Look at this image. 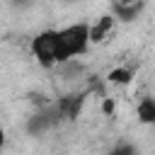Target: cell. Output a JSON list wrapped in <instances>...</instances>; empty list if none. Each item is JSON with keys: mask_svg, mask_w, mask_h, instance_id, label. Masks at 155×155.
Returning <instances> with one entry per match:
<instances>
[{"mask_svg": "<svg viewBox=\"0 0 155 155\" xmlns=\"http://www.w3.org/2000/svg\"><path fill=\"white\" fill-rule=\"evenodd\" d=\"M109 155H138V150H136V145H131V143H116V145L109 150Z\"/></svg>", "mask_w": 155, "mask_h": 155, "instance_id": "52a82bcc", "label": "cell"}, {"mask_svg": "<svg viewBox=\"0 0 155 155\" xmlns=\"http://www.w3.org/2000/svg\"><path fill=\"white\" fill-rule=\"evenodd\" d=\"M29 51H31V58H34L41 68L61 65V63H58V36H56V29H41V31L31 39Z\"/></svg>", "mask_w": 155, "mask_h": 155, "instance_id": "7a4b0ae2", "label": "cell"}, {"mask_svg": "<svg viewBox=\"0 0 155 155\" xmlns=\"http://www.w3.org/2000/svg\"><path fill=\"white\" fill-rule=\"evenodd\" d=\"M5 143H7V136H5V128L0 126V155H5Z\"/></svg>", "mask_w": 155, "mask_h": 155, "instance_id": "ba28073f", "label": "cell"}, {"mask_svg": "<svg viewBox=\"0 0 155 155\" xmlns=\"http://www.w3.org/2000/svg\"><path fill=\"white\" fill-rule=\"evenodd\" d=\"M116 27V17L114 15H102L94 24H90V44H102L109 39V34Z\"/></svg>", "mask_w": 155, "mask_h": 155, "instance_id": "3957f363", "label": "cell"}, {"mask_svg": "<svg viewBox=\"0 0 155 155\" xmlns=\"http://www.w3.org/2000/svg\"><path fill=\"white\" fill-rule=\"evenodd\" d=\"M133 2H138V0H114V5H119V7L121 5H133Z\"/></svg>", "mask_w": 155, "mask_h": 155, "instance_id": "9c48e42d", "label": "cell"}, {"mask_svg": "<svg viewBox=\"0 0 155 155\" xmlns=\"http://www.w3.org/2000/svg\"><path fill=\"white\" fill-rule=\"evenodd\" d=\"M58 36V63H70L78 56H85L90 48V24L73 22L68 27L56 29Z\"/></svg>", "mask_w": 155, "mask_h": 155, "instance_id": "6da1fadb", "label": "cell"}, {"mask_svg": "<svg viewBox=\"0 0 155 155\" xmlns=\"http://www.w3.org/2000/svg\"><path fill=\"white\" fill-rule=\"evenodd\" d=\"M136 119L140 124L155 126V97H140L136 104Z\"/></svg>", "mask_w": 155, "mask_h": 155, "instance_id": "5b68a950", "label": "cell"}, {"mask_svg": "<svg viewBox=\"0 0 155 155\" xmlns=\"http://www.w3.org/2000/svg\"><path fill=\"white\" fill-rule=\"evenodd\" d=\"M80 107H82V97H80V94H68V97H61V99H58L56 114H58V119L70 121V119H75V116L80 114Z\"/></svg>", "mask_w": 155, "mask_h": 155, "instance_id": "277c9868", "label": "cell"}, {"mask_svg": "<svg viewBox=\"0 0 155 155\" xmlns=\"http://www.w3.org/2000/svg\"><path fill=\"white\" fill-rule=\"evenodd\" d=\"M131 80H133V70L131 68L119 65V68L109 70V82H114V85H128Z\"/></svg>", "mask_w": 155, "mask_h": 155, "instance_id": "8992f818", "label": "cell"}]
</instances>
